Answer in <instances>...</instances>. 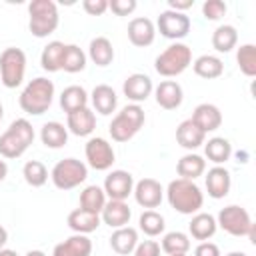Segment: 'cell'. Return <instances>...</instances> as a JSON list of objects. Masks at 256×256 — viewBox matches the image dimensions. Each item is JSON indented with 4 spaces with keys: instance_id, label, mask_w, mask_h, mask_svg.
<instances>
[{
    "instance_id": "1",
    "label": "cell",
    "mask_w": 256,
    "mask_h": 256,
    "mask_svg": "<svg viewBox=\"0 0 256 256\" xmlns=\"http://www.w3.org/2000/svg\"><path fill=\"white\" fill-rule=\"evenodd\" d=\"M168 204L180 214H196L204 204V194L194 180L176 178L166 188Z\"/></svg>"
},
{
    "instance_id": "2",
    "label": "cell",
    "mask_w": 256,
    "mask_h": 256,
    "mask_svg": "<svg viewBox=\"0 0 256 256\" xmlns=\"http://www.w3.org/2000/svg\"><path fill=\"white\" fill-rule=\"evenodd\" d=\"M52 100H54V82L42 76L30 80L18 98L20 108L32 116H40L48 112V108L52 106Z\"/></svg>"
},
{
    "instance_id": "3",
    "label": "cell",
    "mask_w": 256,
    "mask_h": 256,
    "mask_svg": "<svg viewBox=\"0 0 256 256\" xmlns=\"http://www.w3.org/2000/svg\"><path fill=\"white\" fill-rule=\"evenodd\" d=\"M34 142V128L26 118H16L8 130L0 136V156L2 158H20L28 146Z\"/></svg>"
},
{
    "instance_id": "4",
    "label": "cell",
    "mask_w": 256,
    "mask_h": 256,
    "mask_svg": "<svg viewBox=\"0 0 256 256\" xmlns=\"http://www.w3.org/2000/svg\"><path fill=\"white\" fill-rule=\"evenodd\" d=\"M144 120H146L144 110L138 104H128L112 118L108 132L114 142H128L140 132V128L144 126Z\"/></svg>"
},
{
    "instance_id": "5",
    "label": "cell",
    "mask_w": 256,
    "mask_h": 256,
    "mask_svg": "<svg viewBox=\"0 0 256 256\" xmlns=\"http://www.w3.org/2000/svg\"><path fill=\"white\" fill-rule=\"evenodd\" d=\"M28 14H30L28 28L36 38H46L58 28L60 22L58 6L52 0H32L28 4Z\"/></svg>"
},
{
    "instance_id": "6",
    "label": "cell",
    "mask_w": 256,
    "mask_h": 256,
    "mask_svg": "<svg viewBox=\"0 0 256 256\" xmlns=\"http://www.w3.org/2000/svg\"><path fill=\"white\" fill-rule=\"evenodd\" d=\"M190 64H192V50L186 44H182V42L170 44L154 60L156 72L160 76H164V78H172V76L182 74Z\"/></svg>"
},
{
    "instance_id": "7",
    "label": "cell",
    "mask_w": 256,
    "mask_h": 256,
    "mask_svg": "<svg viewBox=\"0 0 256 256\" xmlns=\"http://www.w3.org/2000/svg\"><path fill=\"white\" fill-rule=\"evenodd\" d=\"M50 178L58 190H72L88 178V166L76 158H64L56 162L50 172Z\"/></svg>"
},
{
    "instance_id": "8",
    "label": "cell",
    "mask_w": 256,
    "mask_h": 256,
    "mask_svg": "<svg viewBox=\"0 0 256 256\" xmlns=\"http://www.w3.org/2000/svg\"><path fill=\"white\" fill-rule=\"evenodd\" d=\"M26 74V54L20 48H4L0 54V82L6 88H16L22 84Z\"/></svg>"
},
{
    "instance_id": "9",
    "label": "cell",
    "mask_w": 256,
    "mask_h": 256,
    "mask_svg": "<svg viewBox=\"0 0 256 256\" xmlns=\"http://www.w3.org/2000/svg\"><path fill=\"white\" fill-rule=\"evenodd\" d=\"M216 224L228 232L230 236H248L250 228L254 226L252 220H250V214L246 212V208L238 206V204H230L226 208H222L218 212V218H216Z\"/></svg>"
},
{
    "instance_id": "10",
    "label": "cell",
    "mask_w": 256,
    "mask_h": 256,
    "mask_svg": "<svg viewBox=\"0 0 256 256\" xmlns=\"http://www.w3.org/2000/svg\"><path fill=\"white\" fill-rule=\"evenodd\" d=\"M84 154H86V160H88V166L94 168V170H108L112 168L114 164V148L112 144L106 140V138H90L84 146Z\"/></svg>"
},
{
    "instance_id": "11",
    "label": "cell",
    "mask_w": 256,
    "mask_h": 256,
    "mask_svg": "<svg viewBox=\"0 0 256 256\" xmlns=\"http://www.w3.org/2000/svg\"><path fill=\"white\" fill-rule=\"evenodd\" d=\"M156 28L164 38L170 40H180L190 32V18L184 12H174V10H164L160 12L156 20Z\"/></svg>"
},
{
    "instance_id": "12",
    "label": "cell",
    "mask_w": 256,
    "mask_h": 256,
    "mask_svg": "<svg viewBox=\"0 0 256 256\" xmlns=\"http://www.w3.org/2000/svg\"><path fill=\"white\" fill-rule=\"evenodd\" d=\"M136 202L142 206V208H158L162 204V198H164V188L158 180L154 178H142L134 184V190H132Z\"/></svg>"
},
{
    "instance_id": "13",
    "label": "cell",
    "mask_w": 256,
    "mask_h": 256,
    "mask_svg": "<svg viewBox=\"0 0 256 256\" xmlns=\"http://www.w3.org/2000/svg\"><path fill=\"white\" fill-rule=\"evenodd\" d=\"M102 190L110 200H126L134 190V178L126 170H112L106 176Z\"/></svg>"
},
{
    "instance_id": "14",
    "label": "cell",
    "mask_w": 256,
    "mask_h": 256,
    "mask_svg": "<svg viewBox=\"0 0 256 256\" xmlns=\"http://www.w3.org/2000/svg\"><path fill=\"white\" fill-rule=\"evenodd\" d=\"M152 90H154V86H152L150 76L140 74V72L130 74V76L124 80V84H122V92H124V96H126L128 100H132L134 104L144 102V100L152 94Z\"/></svg>"
},
{
    "instance_id": "15",
    "label": "cell",
    "mask_w": 256,
    "mask_h": 256,
    "mask_svg": "<svg viewBox=\"0 0 256 256\" xmlns=\"http://www.w3.org/2000/svg\"><path fill=\"white\" fill-rule=\"evenodd\" d=\"M154 96H156V104L164 110H176L184 100L182 86L176 80H162L154 88Z\"/></svg>"
},
{
    "instance_id": "16",
    "label": "cell",
    "mask_w": 256,
    "mask_h": 256,
    "mask_svg": "<svg viewBox=\"0 0 256 256\" xmlns=\"http://www.w3.org/2000/svg\"><path fill=\"white\" fill-rule=\"evenodd\" d=\"M154 36H156V26L150 18H132L130 24H128V40L138 46V48H146L154 42Z\"/></svg>"
},
{
    "instance_id": "17",
    "label": "cell",
    "mask_w": 256,
    "mask_h": 256,
    "mask_svg": "<svg viewBox=\"0 0 256 256\" xmlns=\"http://www.w3.org/2000/svg\"><path fill=\"white\" fill-rule=\"evenodd\" d=\"M190 120H192L204 134H208V132H214V130L220 128V124H222V112L218 110V106L204 102V104H198V106L194 108Z\"/></svg>"
},
{
    "instance_id": "18",
    "label": "cell",
    "mask_w": 256,
    "mask_h": 256,
    "mask_svg": "<svg viewBox=\"0 0 256 256\" xmlns=\"http://www.w3.org/2000/svg\"><path fill=\"white\" fill-rule=\"evenodd\" d=\"M100 220L104 224H108L110 228H122V226H128L130 222V216H132V210L130 206L124 202V200H108L100 212Z\"/></svg>"
},
{
    "instance_id": "19",
    "label": "cell",
    "mask_w": 256,
    "mask_h": 256,
    "mask_svg": "<svg viewBox=\"0 0 256 256\" xmlns=\"http://www.w3.org/2000/svg\"><path fill=\"white\" fill-rule=\"evenodd\" d=\"M230 186H232V178H230V172L224 166H214V168L208 170V174H206V190H208L210 198H214V200L224 198L230 192Z\"/></svg>"
},
{
    "instance_id": "20",
    "label": "cell",
    "mask_w": 256,
    "mask_h": 256,
    "mask_svg": "<svg viewBox=\"0 0 256 256\" xmlns=\"http://www.w3.org/2000/svg\"><path fill=\"white\" fill-rule=\"evenodd\" d=\"M66 128L74 134V136H90L96 128V114L86 106L80 110H74L70 114H66Z\"/></svg>"
},
{
    "instance_id": "21",
    "label": "cell",
    "mask_w": 256,
    "mask_h": 256,
    "mask_svg": "<svg viewBox=\"0 0 256 256\" xmlns=\"http://www.w3.org/2000/svg\"><path fill=\"white\" fill-rule=\"evenodd\" d=\"M92 254V240L86 234H74L64 242L56 244L52 256H90Z\"/></svg>"
},
{
    "instance_id": "22",
    "label": "cell",
    "mask_w": 256,
    "mask_h": 256,
    "mask_svg": "<svg viewBox=\"0 0 256 256\" xmlns=\"http://www.w3.org/2000/svg\"><path fill=\"white\" fill-rule=\"evenodd\" d=\"M176 142L186 150H196L198 146H202L206 142V134L188 118V120L180 122L176 128Z\"/></svg>"
},
{
    "instance_id": "23",
    "label": "cell",
    "mask_w": 256,
    "mask_h": 256,
    "mask_svg": "<svg viewBox=\"0 0 256 256\" xmlns=\"http://www.w3.org/2000/svg\"><path fill=\"white\" fill-rule=\"evenodd\" d=\"M136 244H138V232H136V228H132V226L116 228V230L112 232V236H110V248H112L116 254H120V256L132 254L134 248H136Z\"/></svg>"
},
{
    "instance_id": "24",
    "label": "cell",
    "mask_w": 256,
    "mask_h": 256,
    "mask_svg": "<svg viewBox=\"0 0 256 256\" xmlns=\"http://www.w3.org/2000/svg\"><path fill=\"white\" fill-rule=\"evenodd\" d=\"M216 218L212 214H206V212H196L188 224V230H190V236L194 240H202L206 242L208 238H212L216 234Z\"/></svg>"
},
{
    "instance_id": "25",
    "label": "cell",
    "mask_w": 256,
    "mask_h": 256,
    "mask_svg": "<svg viewBox=\"0 0 256 256\" xmlns=\"http://www.w3.org/2000/svg\"><path fill=\"white\" fill-rule=\"evenodd\" d=\"M92 106L98 114L102 116H108L116 110V104H118V96L114 92V88H110L108 84H98L94 90H92Z\"/></svg>"
},
{
    "instance_id": "26",
    "label": "cell",
    "mask_w": 256,
    "mask_h": 256,
    "mask_svg": "<svg viewBox=\"0 0 256 256\" xmlns=\"http://www.w3.org/2000/svg\"><path fill=\"white\" fill-rule=\"evenodd\" d=\"M68 226L70 230H74L76 234H90L100 226V214L76 208L68 214Z\"/></svg>"
},
{
    "instance_id": "27",
    "label": "cell",
    "mask_w": 256,
    "mask_h": 256,
    "mask_svg": "<svg viewBox=\"0 0 256 256\" xmlns=\"http://www.w3.org/2000/svg\"><path fill=\"white\" fill-rule=\"evenodd\" d=\"M204 154H206V158L210 162H214L216 166H220V164H224V162L230 160V156H232V144L226 138H222V136H214L208 142H204Z\"/></svg>"
},
{
    "instance_id": "28",
    "label": "cell",
    "mask_w": 256,
    "mask_h": 256,
    "mask_svg": "<svg viewBox=\"0 0 256 256\" xmlns=\"http://www.w3.org/2000/svg\"><path fill=\"white\" fill-rule=\"evenodd\" d=\"M40 140L46 148H62L68 142V128L60 122H46L40 130Z\"/></svg>"
},
{
    "instance_id": "29",
    "label": "cell",
    "mask_w": 256,
    "mask_h": 256,
    "mask_svg": "<svg viewBox=\"0 0 256 256\" xmlns=\"http://www.w3.org/2000/svg\"><path fill=\"white\" fill-rule=\"evenodd\" d=\"M192 68H194L196 76L206 78V80H214V78L222 76V72H224L222 60L218 56H212V54H204V56L196 58L192 62Z\"/></svg>"
},
{
    "instance_id": "30",
    "label": "cell",
    "mask_w": 256,
    "mask_h": 256,
    "mask_svg": "<svg viewBox=\"0 0 256 256\" xmlns=\"http://www.w3.org/2000/svg\"><path fill=\"white\" fill-rule=\"evenodd\" d=\"M60 106H62V110L66 114H70L74 110H80V108H86L88 106V94H86V90L82 86H76V84L64 88L62 94H60Z\"/></svg>"
},
{
    "instance_id": "31",
    "label": "cell",
    "mask_w": 256,
    "mask_h": 256,
    "mask_svg": "<svg viewBox=\"0 0 256 256\" xmlns=\"http://www.w3.org/2000/svg\"><path fill=\"white\" fill-rule=\"evenodd\" d=\"M204 170H206V160L198 154H186L176 164V172L184 180H196L198 176L204 174Z\"/></svg>"
},
{
    "instance_id": "32",
    "label": "cell",
    "mask_w": 256,
    "mask_h": 256,
    "mask_svg": "<svg viewBox=\"0 0 256 256\" xmlns=\"http://www.w3.org/2000/svg\"><path fill=\"white\" fill-rule=\"evenodd\" d=\"M88 56L90 60L96 64V66H108L112 64L114 60V48H112V42L104 36H98L90 42L88 46Z\"/></svg>"
},
{
    "instance_id": "33",
    "label": "cell",
    "mask_w": 256,
    "mask_h": 256,
    "mask_svg": "<svg viewBox=\"0 0 256 256\" xmlns=\"http://www.w3.org/2000/svg\"><path fill=\"white\" fill-rule=\"evenodd\" d=\"M64 48L66 44L64 42H48V46L42 50L40 54V66L46 70V72H58L62 70V56H64Z\"/></svg>"
},
{
    "instance_id": "34",
    "label": "cell",
    "mask_w": 256,
    "mask_h": 256,
    "mask_svg": "<svg viewBox=\"0 0 256 256\" xmlns=\"http://www.w3.org/2000/svg\"><path fill=\"white\" fill-rule=\"evenodd\" d=\"M106 194L100 186L92 184V186H86L82 192H80V208L82 210H88V212H94V214H100L104 204H106Z\"/></svg>"
},
{
    "instance_id": "35",
    "label": "cell",
    "mask_w": 256,
    "mask_h": 256,
    "mask_svg": "<svg viewBox=\"0 0 256 256\" xmlns=\"http://www.w3.org/2000/svg\"><path fill=\"white\" fill-rule=\"evenodd\" d=\"M236 42H238V32L230 24L218 26L214 30V34H212V46H214L216 52H224L226 54L236 46Z\"/></svg>"
},
{
    "instance_id": "36",
    "label": "cell",
    "mask_w": 256,
    "mask_h": 256,
    "mask_svg": "<svg viewBox=\"0 0 256 256\" xmlns=\"http://www.w3.org/2000/svg\"><path fill=\"white\" fill-rule=\"evenodd\" d=\"M84 68H86L84 50L80 46H76V44H66L64 56H62V70L70 72V74H76V72H82Z\"/></svg>"
},
{
    "instance_id": "37",
    "label": "cell",
    "mask_w": 256,
    "mask_h": 256,
    "mask_svg": "<svg viewBox=\"0 0 256 256\" xmlns=\"http://www.w3.org/2000/svg\"><path fill=\"white\" fill-rule=\"evenodd\" d=\"M160 248H162L168 256L186 254V252L190 250V238H188V234L174 230V232L164 234V238H162V246H160Z\"/></svg>"
},
{
    "instance_id": "38",
    "label": "cell",
    "mask_w": 256,
    "mask_h": 256,
    "mask_svg": "<svg viewBox=\"0 0 256 256\" xmlns=\"http://www.w3.org/2000/svg\"><path fill=\"white\" fill-rule=\"evenodd\" d=\"M22 176H24V180H26L28 186L40 188L48 180V170H46V166L40 160H28L24 164V168H22Z\"/></svg>"
},
{
    "instance_id": "39",
    "label": "cell",
    "mask_w": 256,
    "mask_h": 256,
    "mask_svg": "<svg viewBox=\"0 0 256 256\" xmlns=\"http://www.w3.org/2000/svg\"><path fill=\"white\" fill-rule=\"evenodd\" d=\"M138 224H140V230L146 234V236H160L166 228L164 224V216L158 214L156 210H144L138 218Z\"/></svg>"
},
{
    "instance_id": "40",
    "label": "cell",
    "mask_w": 256,
    "mask_h": 256,
    "mask_svg": "<svg viewBox=\"0 0 256 256\" xmlns=\"http://www.w3.org/2000/svg\"><path fill=\"white\" fill-rule=\"evenodd\" d=\"M236 62L240 66V72L248 78L256 76V46L254 44H242L236 52Z\"/></svg>"
},
{
    "instance_id": "41",
    "label": "cell",
    "mask_w": 256,
    "mask_h": 256,
    "mask_svg": "<svg viewBox=\"0 0 256 256\" xmlns=\"http://www.w3.org/2000/svg\"><path fill=\"white\" fill-rule=\"evenodd\" d=\"M226 2L222 0H206L202 4V14L206 20H220L226 14Z\"/></svg>"
},
{
    "instance_id": "42",
    "label": "cell",
    "mask_w": 256,
    "mask_h": 256,
    "mask_svg": "<svg viewBox=\"0 0 256 256\" xmlns=\"http://www.w3.org/2000/svg\"><path fill=\"white\" fill-rule=\"evenodd\" d=\"M136 0H112L108 2V8L116 14V16H128L136 10Z\"/></svg>"
},
{
    "instance_id": "43",
    "label": "cell",
    "mask_w": 256,
    "mask_h": 256,
    "mask_svg": "<svg viewBox=\"0 0 256 256\" xmlns=\"http://www.w3.org/2000/svg\"><path fill=\"white\" fill-rule=\"evenodd\" d=\"M134 256H160V244L156 240L138 242L134 248Z\"/></svg>"
},
{
    "instance_id": "44",
    "label": "cell",
    "mask_w": 256,
    "mask_h": 256,
    "mask_svg": "<svg viewBox=\"0 0 256 256\" xmlns=\"http://www.w3.org/2000/svg\"><path fill=\"white\" fill-rule=\"evenodd\" d=\"M82 8L90 16H102L108 10V0H84L82 2Z\"/></svg>"
},
{
    "instance_id": "45",
    "label": "cell",
    "mask_w": 256,
    "mask_h": 256,
    "mask_svg": "<svg viewBox=\"0 0 256 256\" xmlns=\"http://www.w3.org/2000/svg\"><path fill=\"white\" fill-rule=\"evenodd\" d=\"M194 256H220V248L214 242H200L194 250Z\"/></svg>"
},
{
    "instance_id": "46",
    "label": "cell",
    "mask_w": 256,
    "mask_h": 256,
    "mask_svg": "<svg viewBox=\"0 0 256 256\" xmlns=\"http://www.w3.org/2000/svg\"><path fill=\"white\" fill-rule=\"evenodd\" d=\"M168 10H174V12H184L188 8L194 6V0H168Z\"/></svg>"
},
{
    "instance_id": "47",
    "label": "cell",
    "mask_w": 256,
    "mask_h": 256,
    "mask_svg": "<svg viewBox=\"0 0 256 256\" xmlns=\"http://www.w3.org/2000/svg\"><path fill=\"white\" fill-rule=\"evenodd\" d=\"M8 242V232H6V228L4 226H0V250L4 248V244Z\"/></svg>"
},
{
    "instance_id": "48",
    "label": "cell",
    "mask_w": 256,
    "mask_h": 256,
    "mask_svg": "<svg viewBox=\"0 0 256 256\" xmlns=\"http://www.w3.org/2000/svg\"><path fill=\"white\" fill-rule=\"evenodd\" d=\"M6 174H8V166H6L4 160H0V182L6 178Z\"/></svg>"
},
{
    "instance_id": "49",
    "label": "cell",
    "mask_w": 256,
    "mask_h": 256,
    "mask_svg": "<svg viewBox=\"0 0 256 256\" xmlns=\"http://www.w3.org/2000/svg\"><path fill=\"white\" fill-rule=\"evenodd\" d=\"M0 256H18L14 250H10V248H2L0 250Z\"/></svg>"
},
{
    "instance_id": "50",
    "label": "cell",
    "mask_w": 256,
    "mask_h": 256,
    "mask_svg": "<svg viewBox=\"0 0 256 256\" xmlns=\"http://www.w3.org/2000/svg\"><path fill=\"white\" fill-rule=\"evenodd\" d=\"M26 256H46L42 250H30V252H26Z\"/></svg>"
},
{
    "instance_id": "51",
    "label": "cell",
    "mask_w": 256,
    "mask_h": 256,
    "mask_svg": "<svg viewBox=\"0 0 256 256\" xmlns=\"http://www.w3.org/2000/svg\"><path fill=\"white\" fill-rule=\"evenodd\" d=\"M226 256H246L244 252H230V254H226Z\"/></svg>"
},
{
    "instance_id": "52",
    "label": "cell",
    "mask_w": 256,
    "mask_h": 256,
    "mask_svg": "<svg viewBox=\"0 0 256 256\" xmlns=\"http://www.w3.org/2000/svg\"><path fill=\"white\" fill-rule=\"evenodd\" d=\"M2 116H4V108H2V104H0V122H2Z\"/></svg>"
},
{
    "instance_id": "53",
    "label": "cell",
    "mask_w": 256,
    "mask_h": 256,
    "mask_svg": "<svg viewBox=\"0 0 256 256\" xmlns=\"http://www.w3.org/2000/svg\"><path fill=\"white\" fill-rule=\"evenodd\" d=\"M176 256H186V254H176Z\"/></svg>"
}]
</instances>
